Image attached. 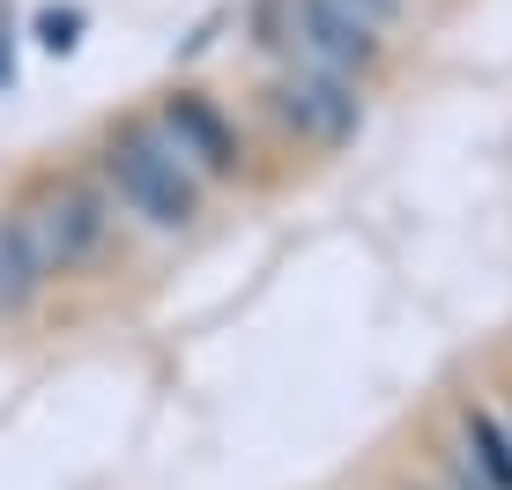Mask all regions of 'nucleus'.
Wrapping results in <instances>:
<instances>
[{
    "instance_id": "obj_1",
    "label": "nucleus",
    "mask_w": 512,
    "mask_h": 490,
    "mask_svg": "<svg viewBox=\"0 0 512 490\" xmlns=\"http://www.w3.org/2000/svg\"><path fill=\"white\" fill-rule=\"evenodd\" d=\"M8 216L30 238L52 290L104 283L127 260V238H134V223L119 216L112 186L97 179L90 156H45V164H30L8 194Z\"/></svg>"
},
{
    "instance_id": "obj_2",
    "label": "nucleus",
    "mask_w": 512,
    "mask_h": 490,
    "mask_svg": "<svg viewBox=\"0 0 512 490\" xmlns=\"http://www.w3.org/2000/svg\"><path fill=\"white\" fill-rule=\"evenodd\" d=\"M245 127H253L260 156H275V179H290L297 164H334L364 142L372 90L305 60H268L245 90Z\"/></svg>"
},
{
    "instance_id": "obj_3",
    "label": "nucleus",
    "mask_w": 512,
    "mask_h": 490,
    "mask_svg": "<svg viewBox=\"0 0 512 490\" xmlns=\"http://www.w3.org/2000/svg\"><path fill=\"white\" fill-rule=\"evenodd\" d=\"M82 156L97 164V179L112 186L119 216H127L141 238H193L208 223L216 186H208L201 171L164 142V127H156L149 104H141V112H112L90 134V149H82Z\"/></svg>"
},
{
    "instance_id": "obj_4",
    "label": "nucleus",
    "mask_w": 512,
    "mask_h": 490,
    "mask_svg": "<svg viewBox=\"0 0 512 490\" xmlns=\"http://www.w3.org/2000/svg\"><path fill=\"white\" fill-rule=\"evenodd\" d=\"M245 23H253V45L268 60H305L364 82V90H379L386 67H394V30H379L349 0H253Z\"/></svg>"
},
{
    "instance_id": "obj_5",
    "label": "nucleus",
    "mask_w": 512,
    "mask_h": 490,
    "mask_svg": "<svg viewBox=\"0 0 512 490\" xmlns=\"http://www.w3.org/2000/svg\"><path fill=\"white\" fill-rule=\"evenodd\" d=\"M149 112H156V127H164V142L179 149L216 194H238V186H268L275 179V164L260 156L253 127H245V112L223 104L208 82H171V90H156Z\"/></svg>"
},
{
    "instance_id": "obj_6",
    "label": "nucleus",
    "mask_w": 512,
    "mask_h": 490,
    "mask_svg": "<svg viewBox=\"0 0 512 490\" xmlns=\"http://www.w3.org/2000/svg\"><path fill=\"white\" fill-rule=\"evenodd\" d=\"M45 268H38V253H30V238L15 231V216H8V201H0V327H23V320H38L45 312Z\"/></svg>"
},
{
    "instance_id": "obj_7",
    "label": "nucleus",
    "mask_w": 512,
    "mask_h": 490,
    "mask_svg": "<svg viewBox=\"0 0 512 490\" xmlns=\"http://www.w3.org/2000/svg\"><path fill=\"white\" fill-rule=\"evenodd\" d=\"M82 30H90V15H82L75 0H52V8H38V23H30V45H38L45 60H75Z\"/></svg>"
},
{
    "instance_id": "obj_8",
    "label": "nucleus",
    "mask_w": 512,
    "mask_h": 490,
    "mask_svg": "<svg viewBox=\"0 0 512 490\" xmlns=\"http://www.w3.org/2000/svg\"><path fill=\"white\" fill-rule=\"evenodd\" d=\"M372 490H446L431 476V468L416 461V453H394V461H379V476H372Z\"/></svg>"
},
{
    "instance_id": "obj_9",
    "label": "nucleus",
    "mask_w": 512,
    "mask_h": 490,
    "mask_svg": "<svg viewBox=\"0 0 512 490\" xmlns=\"http://www.w3.org/2000/svg\"><path fill=\"white\" fill-rule=\"evenodd\" d=\"M357 15H372L379 30H409L416 23V0H349Z\"/></svg>"
},
{
    "instance_id": "obj_10",
    "label": "nucleus",
    "mask_w": 512,
    "mask_h": 490,
    "mask_svg": "<svg viewBox=\"0 0 512 490\" xmlns=\"http://www.w3.org/2000/svg\"><path fill=\"white\" fill-rule=\"evenodd\" d=\"M490 409L505 416V431H512V357L498 364V372H490Z\"/></svg>"
},
{
    "instance_id": "obj_11",
    "label": "nucleus",
    "mask_w": 512,
    "mask_h": 490,
    "mask_svg": "<svg viewBox=\"0 0 512 490\" xmlns=\"http://www.w3.org/2000/svg\"><path fill=\"white\" fill-rule=\"evenodd\" d=\"M15 82V23H8V0H0V90Z\"/></svg>"
}]
</instances>
